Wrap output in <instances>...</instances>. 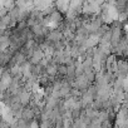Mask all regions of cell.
<instances>
[{"mask_svg": "<svg viewBox=\"0 0 128 128\" xmlns=\"http://www.w3.org/2000/svg\"><path fill=\"white\" fill-rule=\"evenodd\" d=\"M69 5H70V2H56V3H54L55 10H56L58 13H60L62 15L68 13Z\"/></svg>", "mask_w": 128, "mask_h": 128, "instance_id": "obj_1", "label": "cell"}]
</instances>
